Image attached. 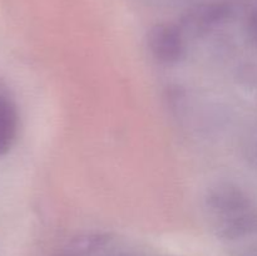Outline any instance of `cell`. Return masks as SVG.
<instances>
[{
	"label": "cell",
	"instance_id": "obj_2",
	"mask_svg": "<svg viewBox=\"0 0 257 256\" xmlns=\"http://www.w3.org/2000/svg\"><path fill=\"white\" fill-rule=\"evenodd\" d=\"M18 133V113L9 98L0 94V156L9 152Z\"/></svg>",
	"mask_w": 257,
	"mask_h": 256
},
{
	"label": "cell",
	"instance_id": "obj_1",
	"mask_svg": "<svg viewBox=\"0 0 257 256\" xmlns=\"http://www.w3.org/2000/svg\"><path fill=\"white\" fill-rule=\"evenodd\" d=\"M148 47L157 60L175 63L185 52V43L181 32L170 24H161L152 28L148 34Z\"/></svg>",
	"mask_w": 257,
	"mask_h": 256
}]
</instances>
